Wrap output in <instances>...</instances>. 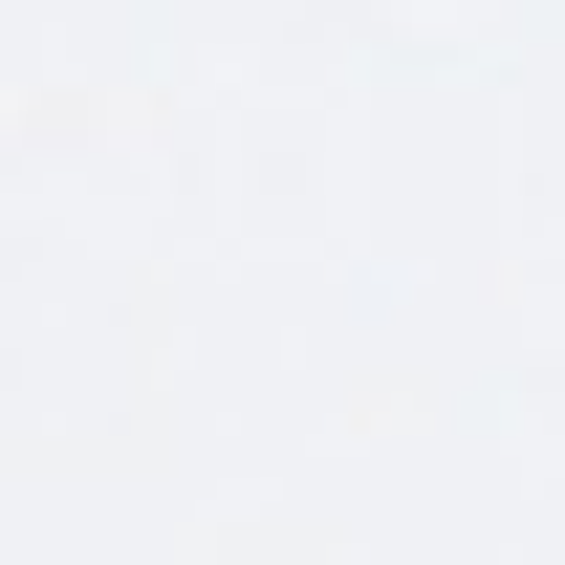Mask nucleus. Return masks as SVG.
Masks as SVG:
<instances>
[]
</instances>
